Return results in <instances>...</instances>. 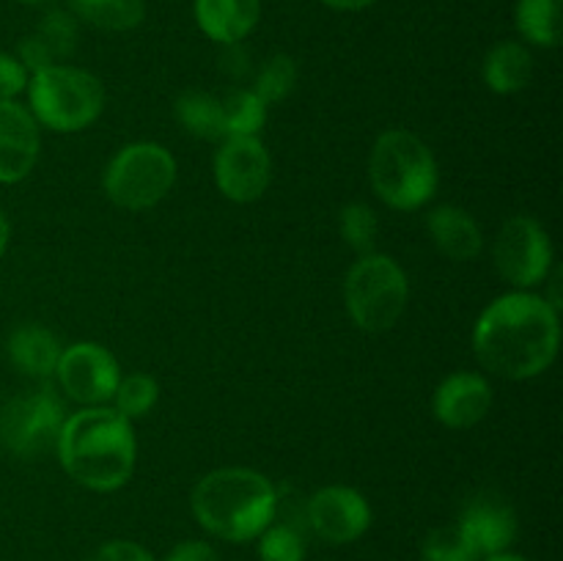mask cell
Segmentation results:
<instances>
[{
    "label": "cell",
    "instance_id": "6da1fadb",
    "mask_svg": "<svg viewBox=\"0 0 563 561\" xmlns=\"http://www.w3.org/2000/svg\"><path fill=\"white\" fill-rule=\"evenodd\" d=\"M471 344L489 374L517 383L539 377L559 358V308L537 292H506L478 314Z\"/></svg>",
    "mask_w": 563,
    "mask_h": 561
},
{
    "label": "cell",
    "instance_id": "7a4b0ae2",
    "mask_svg": "<svg viewBox=\"0 0 563 561\" xmlns=\"http://www.w3.org/2000/svg\"><path fill=\"white\" fill-rule=\"evenodd\" d=\"M66 476L91 493H115L135 473V427L110 405L69 413L55 443Z\"/></svg>",
    "mask_w": 563,
    "mask_h": 561
},
{
    "label": "cell",
    "instance_id": "3957f363",
    "mask_svg": "<svg viewBox=\"0 0 563 561\" xmlns=\"http://www.w3.org/2000/svg\"><path fill=\"white\" fill-rule=\"evenodd\" d=\"M280 493L264 473L231 465L209 471L192 487L190 509L198 526L214 539L253 542L278 517Z\"/></svg>",
    "mask_w": 563,
    "mask_h": 561
},
{
    "label": "cell",
    "instance_id": "277c9868",
    "mask_svg": "<svg viewBox=\"0 0 563 561\" xmlns=\"http://www.w3.org/2000/svg\"><path fill=\"white\" fill-rule=\"evenodd\" d=\"M368 182L385 207L396 212H418L434 198L440 185V168L432 148L416 132H379L368 154Z\"/></svg>",
    "mask_w": 563,
    "mask_h": 561
},
{
    "label": "cell",
    "instance_id": "5b68a950",
    "mask_svg": "<svg viewBox=\"0 0 563 561\" xmlns=\"http://www.w3.org/2000/svg\"><path fill=\"white\" fill-rule=\"evenodd\" d=\"M27 105L42 130L71 135L102 116L104 86L93 72L75 64H53L27 77Z\"/></svg>",
    "mask_w": 563,
    "mask_h": 561
},
{
    "label": "cell",
    "instance_id": "8992f818",
    "mask_svg": "<svg viewBox=\"0 0 563 561\" xmlns=\"http://www.w3.org/2000/svg\"><path fill=\"white\" fill-rule=\"evenodd\" d=\"M410 302V280L405 267L388 253H363L344 278V306L363 333H385L394 328Z\"/></svg>",
    "mask_w": 563,
    "mask_h": 561
},
{
    "label": "cell",
    "instance_id": "52a82bcc",
    "mask_svg": "<svg viewBox=\"0 0 563 561\" xmlns=\"http://www.w3.org/2000/svg\"><path fill=\"white\" fill-rule=\"evenodd\" d=\"M176 157L157 141H135L110 157L102 174V190L113 207L146 212L168 198L176 185Z\"/></svg>",
    "mask_w": 563,
    "mask_h": 561
},
{
    "label": "cell",
    "instance_id": "ba28073f",
    "mask_svg": "<svg viewBox=\"0 0 563 561\" xmlns=\"http://www.w3.org/2000/svg\"><path fill=\"white\" fill-rule=\"evenodd\" d=\"M66 405L49 385L14 396L0 407V446L20 460L55 451L66 421Z\"/></svg>",
    "mask_w": 563,
    "mask_h": 561
},
{
    "label": "cell",
    "instance_id": "9c48e42d",
    "mask_svg": "<svg viewBox=\"0 0 563 561\" xmlns=\"http://www.w3.org/2000/svg\"><path fill=\"white\" fill-rule=\"evenodd\" d=\"M493 262L511 289L533 292L550 278L555 267L553 240L537 218L515 215L495 237Z\"/></svg>",
    "mask_w": 563,
    "mask_h": 561
},
{
    "label": "cell",
    "instance_id": "30bf717a",
    "mask_svg": "<svg viewBox=\"0 0 563 561\" xmlns=\"http://www.w3.org/2000/svg\"><path fill=\"white\" fill-rule=\"evenodd\" d=\"M55 380L66 399L77 402L80 407H99L110 405L113 399L121 366L108 346L97 341H77L60 352Z\"/></svg>",
    "mask_w": 563,
    "mask_h": 561
},
{
    "label": "cell",
    "instance_id": "8fae6325",
    "mask_svg": "<svg viewBox=\"0 0 563 561\" xmlns=\"http://www.w3.org/2000/svg\"><path fill=\"white\" fill-rule=\"evenodd\" d=\"M214 185L234 204H253L273 182V157L262 138H223L212 160Z\"/></svg>",
    "mask_w": 563,
    "mask_h": 561
},
{
    "label": "cell",
    "instance_id": "7c38bea8",
    "mask_svg": "<svg viewBox=\"0 0 563 561\" xmlns=\"http://www.w3.org/2000/svg\"><path fill=\"white\" fill-rule=\"evenodd\" d=\"M306 526L328 544L357 542L372 528V504L346 484H328L306 501Z\"/></svg>",
    "mask_w": 563,
    "mask_h": 561
},
{
    "label": "cell",
    "instance_id": "4fadbf2b",
    "mask_svg": "<svg viewBox=\"0 0 563 561\" xmlns=\"http://www.w3.org/2000/svg\"><path fill=\"white\" fill-rule=\"evenodd\" d=\"M462 531L467 534V539L476 548L478 559H487V556L506 553V550L515 544L517 531H520V522H517V512L504 495L498 493H476L473 498H467V504L462 506L460 520Z\"/></svg>",
    "mask_w": 563,
    "mask_h": 561
},
{
    "label": "cell",
    "instance_id": "5bb4252c",
    "mask_svg": "<svg viewBox=\"0 0 563 561\" xmlns=\"http://www.w3.org/2000/svg\"><path fill=\"white\" fill-rule=\"evenodd\" d=\"M42 154V127L16 99L0 102V185H16L33 174Z\"/></svg>",
    "mask_w": 563,
    "mask_h": 561
},
{
    "label": "cell",
    "instance_id": "9a60e30c",
    "mask_svg": "<svg viewBox=\"0 0 563 561\" xmlns=\"http://www.w3.org/2000/svg\"><path fill=\"white\" fill-rule=\"evenodd\" d=\"M493 385L478 372H454L432 394V416L445 429H473L493 410Z\"/></svg>",
    "mask_w": 563,
    "mask_h": 561
},
{
    "label": "cell",
    "instance_id": "2e32d148",
    "mask_svg": "<svg viewBox=\"0 0 563 561\" xmlns=\"http://www.w3.org/2000/svg\"><path fill=\"white\" fill-rule=\"evenodd\" d=\"M192 14L203 36L223 47H236L256 31L262 0H192Z\"/></svg>",
    "mask_w": 563,
    "mask_h": 561
},
{
    "label": "cell",
    "instance_id": "e0dca14e",
    "mask_svg": "<svg viewBox=\"0 0 563 561\" xmlns=\"http://www.w3.org/2000/svg\"><path fill=\"white\" fill-rule=\"evenodd\" d=\"M429 240L451 262H473L484 251V231L467 209L440 204L427 215Z\"/></svg>",
    "mask_w": 563,
    "mask_h": 561
},
{
    "label": "cell",
    "instance_id": "ac0fdd59",
    "mask_svg": "<svg viewBox=\"0 0 563 561\" xmlns=\"http://www.w3.org/2000/svg\"><path fill=\"white\" fill-rule=\"evenodd\" d=\"M64 352L58 336L38 322L16 324L5 339V355L20 374L31 380L55 377V366Z\"/></svg>",
    "mask_w": 563,
    "mask_h": 561
},
{
    "label": "cell",
    "instance_id": "d6986e66",
    "mask_svg": "<svg viewBox=\"0 0 563 561\" xmlns=\"http://www.w3.org/2000/svg\"><path fill=\"white\" fill-rule=\"evenodd\" d=\"M482 77L484 86L498 97L520 94L533 80V55L528 44L520 38H504V42L493 44L489 53L484 55Z\"/></svg>",
    "mask_w": 563,
    "mask_h": 561
},
{
    "label": "cell",
    "instance_id": "ffe728a7",
    "mask_svg": "<svg viewBox=\"0 0 563 561\" xmlns=\"http://www.w3.org/2000/svg\"><path fill=\"white\" fill-rule=\"evenodd\" d=\"M66 3L80 25H91L97 31L126 33L146 20V0H66Z\"/></svg>",
    "mask_w": 563,
    "mask_h": 561
},
{
    "label": "cell",
    "instance_id": "44dd1931",
    "mask_svg": "<svg viewBox=\"0 0 563 561\" xmlns=\"http://www.w3.org/2000/svg\"><path fill=\"white\" fill-rule=\"evenodd\" d=\"M176 121L187 135L198 138V141H223V105H220L218 94L201 91V88H190V91L179 94L176 99Z\"/></svg>",
    "mask_w": 563,
    "mask_h": 561
},
{
    "label": "cell",
    "instance_id": "7402d4cb",
    "mask_svg": "<svg viewBox=\"0 0 563 561\" xmlns=\"http://www.w3.org/2000/svg\"><path fill=\"white\" fill-rule=\"evenodd\" d=\"M515 28L533 47L553 50L561 44V0H517Z\"/></svg>",
    "mask_w": 563,
    "mask_h": 561
},
{
    "label": "cell",
    "instance_id": "603a6c76",
    "mask_svg": "<svg viewBox=\"0 0 563 561\" xmlns=\"http://www.w3.org/2000/svg\"><path fill=\"white\" fill-rule=\"evenodd\" d=\"M220 105H223L225 138H258L267 124L269 105H264L253 88H231L220 97Z\"/></svg>",
    "mask_w": 563,
    "mask_h": 561
},
{
    "label": "cell",
    "instance_id": "cb8c5ba5",
    "mask_svg": "<svg viewBox=\"0 0 563 561\" xmlns=\"http://www.w3.org/2000/svg\"><path fill=\"white\" fill-rule=\"evenodd\" d=\"M159 402V383L146 372L121 374L115 394L110 399V407L126 418V421H141L157 407Z\"/></svg>",
    "mask_w": 563,
    "mask_h": 561
},
{
    "label": "cell",
    "instance_id": "d4e9b609",
    "mask_svg": "<svg viewBox=\"0 0 563 561\" xmlns=\"http://www.w3.org/2000/svg\"><path fill=\"white\" fill-rule=\"evenodd\" d=\"M253 91L264 105H278L297 88V64L291 55L275 53L258 64Z\"/></svg>",
    "mask_w": 563,
    "mask_h": 561
},
{
    "label": "cell",
    "instance_id": "484cf974",
    "mask_svg": "<svg viewBox=\"0 0 563 561\" xmlns=\"http://www.w3.org/2000/svg\"><path fill=\"white\" fill-rule=\"evenodd\" d=\"M258 559L262 561H306V534L297 522L275 517L256 537Z\"/></svg>",
    "mask_w": 563,
    "mask_h": 561
},
{
    "label": "cell",
    "instance_id": "4316f807",
    "mask_svg": "<svg viewBox=\"0 0 563 561\" xmlns=\"http://www.w3.org/2000/svg\"><path fill=\"white\" fill-rule=\"evenodd\" d=\"M36 36L47 44L58 64H66L75 55L77 42H80V22H77V16L69 9L53 6V9L44 11L42 22L36 28Z\"/></svg>",
    "mask_w": 563,
    "mask_h": 561
},
{
    "label": "cell",
    "instance_id": "83f0119b",
    "mask_svg": "<svg viewBox=\"0 0 563 561\" xmlns=\"http://www.w3.org/2000/svg\"><path fill=\"white\" fill-rule=\"evenodd\" d=\"M339 234L357 256L372 253L379 237V218L368 204L352 201L339 212Z\"/></svg>",
    "mask_w": 563,
    "mask_h": 561
},
{
    "label": "cell",
    "instance_id": "f1b7e54d",
    "mask_svg": "<svg viewBox=\"0 0 563 561\" xmlns=\"http://www.w3.org/2000/svg\"><path fill=\"white\" fill-rule=\"evenodd\" d=\"M423 561H482L460 522H449L427 534L421 548Z\"/></svg>",
    "mask_w": 563,
    "mask_h": 561
},
{
    "label": "cell",
    "instance_id": "f546056e",
    "mask_svg": "<svg viewBox=\"0 0 563 561\" xmlns=\"http://www.w3.org/2000/svg\"><path fill=\"white\" fill-rule=\"evenodd\" d=\"M27 77L31 75L16 61V55L0 53V102H9V99H16L20 94H25Z\"/></svg>",
    "mask_w": 563,
    "mask_h": 561
},
{
    "label": "cell",
    "instance_id": "4dcf8cb0",
    "mask_svg": "<svg viewBox=\"0 0 563 561\" xmlns=\"http://www.w3.org/2000/svg\"><path fill=\"white\" fill-rule=\"evenodd\" d=\"M86 561H157V559H154L143 544L132 542V539H110V542L99 544Z\"/></svg>",
    "mask_w": 563,
    "mask_h": 561
},
{
    "label": "cell",
    "instance_id": "1f68e13d",
    "mask_svg": "<svg viewBox=\"0 0 563 561\" xmlns=\"http://www.w3.org/2000/svg\"><path fill=\"white\" fill-rule=\"evenodd\" d=\"M14 55H16V61L25 66L27 75H33V72H42V69H47V66L58 64V61L53 58V53H49L47 44H44L42 38L36 36V33H31V36L22 38V42L16 44Z\"/></svg>",
    "mask_w": 563,
    "mask_h": 561
},
{
    "label": "cell",
    "instance_id": "d6a6232c",
    "mask_svg": "<svg viewBox=\"0 0 563 561\" xmlns=\"http://www.w3.org/2000/svg\"><path fill=\"white\" fill-rule=\"evenodd\" d=\"M163 561H220L218 550L203 539H185L165 553Z\"/></svg>",
    "mask_w": 563,
    "mask_h": 561
},
{
    "label": "cell",
    "instance_id": "836d02e7",
    "mask_svg": "<svg viewBox=\"0 0 563 561\" xmlns=\"http://www.w3.org/2000/svg\"><path fill=\"white\" fill-rule=\"evenodd\" d=\"M319 3L333 11H363L377 3V0H319Z\"/></svg>",
    "mask_w": 563,
    "mask_h": 561
},
{
    "label": "cell",
    "instance_id": "e575fe53",
    "mask_svg": "<svg viewBox=\"0 0 563 561\" xmlns=\"http://www.w3.org/2000/svg\"><path fill=\"white\" fill-rule=\"evenodd\" d=\"M9 242H11V223L9 218H5L3 209H0V258H3L5 251H9Z\"/></svg>",
    "mask_w": 563,
    "mask_h": 561
},
{
    "label": "cell",
    "instance_id": "d590c367",
    "mask_svg": "<svg viewBox=\"0 0 563 561\" xmlns=\"http://www.w3.org/2000/svg\"><path fill=\"white\" fill-rule=\"evenodd\" d=\"M482 561H528V559H522V556H517V553H509V550H506V553H495V556H487V559H482Z\"/></svg>",
    "mask_w": 563,
    "mask_h": 561
},
{
    "label": "cell",
    "instance_id": "8d00e7d4",
    "mask_svg": "<svg viewBox=\"0 0 563 561\" xmlns=\"http://www.w3.org/2000/svg\"><path fill=\"white\" fill-rule=\"evenodd\" d=\"M14 3H20V6H49V3H55V0H14Z\"/></svg>",
    "mask_w": 563,
    "mask_h": 561
}]
</instances>
